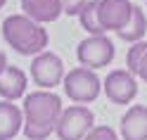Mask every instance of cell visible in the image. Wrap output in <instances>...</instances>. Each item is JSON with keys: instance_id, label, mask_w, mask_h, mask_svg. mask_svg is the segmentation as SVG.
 <instances>
[{"instance_id": "obj_15", "label": "cell", "mask_w": 147, "mask_h": 140, "mask_svg": "<svg viewBox=\"0 0 147 140\" xmlns=\"http://www.w3.org/2000/svg\"><path fill=\"white\" fill-rule=\"evenodd\" d=\"M97 10H100V0H88V5H86L83 10H81V14H78L81 26H83L90 36H105V33H107V31L102 29V24H100Z\"/></svg>"}, {"instance_id": "obj_19", "label": "cell", "mask_w": 147, "mask_h": 140, "mask_svg": "<svg viewBox=\"0 0 147 140\" xmlns=\"http://www.w3.org/2000/svg\"><path fill=\"white\" fill-rule=\"evenodd\" d=\"M5 3H7V0H0V10H3V7H5Z\"/></svg>"}, {"instance_id": "obj_4", "label": "cell", "mask_w": 147, "mask_h": 140, "mask_svg": "<svg viewBox=\"0 0 147 140\" xmlns=\"http://www.w3.org/2000/svg\"><path fill=\"white\" fill-rule=\"evenodd\" d=\"M95 128V114L86 105H71L62 112L57 124V138L59 140H83Z\"/></svg>"}, {"instance_id": "obj_18", "label": "cell", "mask_w": 147, "mask_h": 140, "mask_svg": "<svg viewBox=\"0 0 147 140\" xmlns=\"http://www.w3.org/2000/svg\"><path fill=\"white\" fill-rule=\"evenodd\" d=\"M7 67H10V64H7V55H5L3 50H0V74H3Z\"/></svg>"}, {"instance_id": "obj_10", "label": "cell", "mask_w": 147, "mask_h": 140, "mask_svg": "<svg viewBox=\"0 0 147 140\" xmlns=\"http://www.w3.org/2000/svg\"><path fill=\"white\" fill-rule=\"evenodd\" d=\"M22 10L36 24H50L64 12L62 0H22Z\"/></svg>"}, {"instance_id": "obj_14", "label": "cell", "mask_w": 147, "mask_h": 140, "mask_svg": "<svg viewBox=\"0 0 147 140\" xmlns=\"http://www.w3.org/2000/svg\"><path fill=\"white\" fill-rule=\"evenodd\" d=\"M126 69L147 83V43H133L126 52Z\"/></svg>"}, {"instance_id": "obj_8", "label": "cell", "mask_w": 147, "mask_h": 140, "mask_svg": "<svg viewBox=\"0 0 147 140\" xmlns=\"http://www.w3.org/2000/svg\"><path fill=\"white\" fill-rule=\"evenodd\" d=\"M100 24L105 31H121L133 17V3L131 0H100Z\"/></svg>"}, {"instance_id": "obj_2", "label": "cell", "mask_w": 147, "mask_h": 140, "mask_svg": "<svg viewBox=\"0 0 147 140\" xmlns=\"http://www.w3.org/2000/svg\"><path fill=\"white\" fill-rule=\"evenodd\" d=\"M3 38L14 52L24 57H38L48 48V31L26 14H10L3 22Z\"/></svg>"}, {"instance_id": "obj_7", "label": "cell", "mask_w": 147, "mask_h": 140, "mask_svg": "<svg viewBox=\"0 0 147 140\" xmlns=\"http://www.w3.org/2000/svg\"><path fill=\"white\" fill-rule=\"evenodd\" d=\"M102 90L114 105H131L138 95V81L128 69H114L102 81Z\"/></svg>"}, {"instance_id": "obj_12", "label": "cell", "mask_w": 147, "mask_h": 140, "mask_svg": "<svg viewBox=\"0 0 147 140\" xmlns=\"http://www.w3.org/2000/svg\"><path fill=\"white\" fill-rule=\"evenodd\" d=\"M24 128V109L10 100H0V140H12Z\"/></svg>"}, {"instance_id": "obj_3", "label": "cell", "mask_w": 147, "mask_h": 140, "mask_svg": "<svg viewBox=\"0 0 147 140\" xmlns=\"http://www.w3.org/2000/svg\"><path fill=\"white\" fill-rule=\"evenodd\" d=\"M64 93L71 102L76 105H88L100 97L102 93V81L93 69H86V67H76V69H69L67 76H64Z\"/></svg>"}, {"instance_id": "obj_11", "label": "cell", "mask_w": 147, "mask_h": 140, "mask_svg": "<svg viewBox=\"0 0 147 140\" xmlns=\"http://www.w3.org/2000/svg\"><path fill=\"white\" fill-rule=\"evenodd\" d=\"M26 86H29V78L19 67H7L0 74V97L3 100H19L26 97Z\"/></svg>"}, {"instance_id": "obj_17", "label": "cell", "mask_w": 147, "mask_h": 140, "mask_svg": "<svg viewBox=\"0 0 147 140\" xmlns=\"http://www.w3.org/2000/svg\"><path fill=\"white\" fill-rule=\"evenodd\" d=\"M86 5H88V0H62V10L69 17H78Z\"/></svg>"}, {"instance_id": "obj_6", "label": "cell", "mask_w": 147, "mask_h": 140, "mask_svg": "<svg viewBox=\"0 0 147 140\" xmlns=\"http://www.w3.org/2000/svg\"><path fill=\"white\" fill-rule=\"evenodd\" d=\"M114 52H116V48L107 36H88V38H83L78 43L76 57L81 62V67L95 71V69L107 67L114 60Z\"/></svg>"}, {"instance_id": "obj_9", "label": "cell", "mask_w": 147, "mask_h": 140, "mask_svg": "<svg viewBox=\"0 0 147 140\" xmlns=\"http://www.w3.org/2000/svg\"><path fill=\"white\" fill-rule=\"evenodd\" d=\"M121 138L123 140H147V107L131 105L121 116Z\"/></svg>"}, {"instance_id": "obj_16", "label": "cell", "mask_w": 147, "mask_h": 140, "mask_svg": "<svg viewBox=\"0 0 147 140\" xmlns=\"http://www.w3.org/2000/svg\"><path fill=\"white\" fill-rule=\"evenodd\" d=\"M83 140H119V135L112 126H95Z\"/></svg>"}, {"instance_id": "obj_1", "label": "cell", "mask_w": 147, "mask_h": 140, "mask_svg": "<svg viewBox=\"0 0 147 140\" xmlns=\"http://www.w3.org/2000/svg\"><path fill=\"white\" fill-rule=\"evenodd\" d=\"M62 97L52 90H33L24 97V135L29 140H45L57 131L62 116Z\"/></svg>"}, {"instance_id": "obj_5", "label": "cell", "mask_w": 147, "mask_h": 140, "mask_svg": "<svg viewBox=\"0 0 147 140\" xmlns=\"http://www.w3.org/2000/svg\"><path fill=\"white\" fill-rule=\"evenodd\" d=\"M64 62L55 52H40L38 57L31 60V81L38 86V90H52L55 86L64 83Z\"/></svg>"}, {"instance_id": "obj_13", "label": "cell", "mask_w": 147, "mask_h": 140, "mask_svg": "<svg viewBox=\"0 0 147 140\" xmlns=\"http://www.w3.org/2000/svg\"><path fill=\"white\" fill-rule=\"evenodd\" d=\"M145 33H147V17H145V10L140 5H133V17H131V22H128L121 31H119L116 36L121 41L126 43H140L145 38Z\"/></svg>"}]
</instances>
